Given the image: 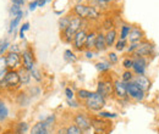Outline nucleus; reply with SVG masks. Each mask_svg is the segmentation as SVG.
Segmentation results:
<instances>
[{
	"mask_svg": "<svg viewBox=\"0 0 159 134\" xmlns=\"http://www.w3.org/2000/svg\"><path fill=\"white\" fill-rule=\"evenodd\" d=\"M74 14L82 19L94 21L99 17V10L96 6H88L83 4H76L74 7Z\"/></svg>",
	"mask_w": 159,
	"mask_h": 134,
	"instance_id": "nucleus-1",
	"label": "nucleus"
},
{
	"mask_svg": "<svg viewBox=\"0 0 159 134\" xmlns=\"http://www.w3.org/2000/svg\"><path fill=\"white\" fill-rule=\"evenodd\" d=\"M84 105L91 111H100L105 106V97L102 96L97 92L92 93V95L84 101Z\"/></svg>",
	"mask_w": 159,
	"mask_h": 134,
	"instance_id": "nucleus-2",
	"label": "nucleus"
},
{
	"mask_svg": "<svg viewBox=\"0 0 159 134\" xmlns=\"http://www.w3.org/2000/svg\"><path fill=\"white\" fill-rule=\"evenodd\" d=\"M81 26H82V19H80L77 16H74L71 19L69 27L64 31V37L66 39V41H72L74 40V37L81 29Z\"/></svg>",
	"mask_w": 159,
	"mask_h": 134,
	"instance_id": "nucleus-3",
	"label": "nucleus"
},
{
	"mask_svg": "<svg viewBox=\"0 0 159 134\" xmlns=\"http://www.w3.org/2000/svg\"><path fill=\"white\" fill-rule=\"evenodd\" d=\"M97 93H99L102 96L110 97L111 94H114V82L109 78H104L98 82V87H97Z\"/></svg>",
	"mask_w": 159,
	"mask_h": 134,
	"instance_id": "nucleus-4",
	"label": "nucleus"
},
{
	"mask_svg": "<svg viewBox=\"0 0 159 134\" xmlns=\"http://www.w3.org/2000/svg\"><path fill=\"white\" fill-rule=\"evenodd\" d=\"M126 88H127V96L134 99L135 101H142L144 99V94L146 93L139 88L134 80L126 83Z\"/></svg>",
	"mask_w": 159,
	"mask_h": 134,
	"instance_id": "nucleus-5",
	"label": "nucleus"
},
{
	"mask_svg": "<svg viewBox=\"0 0 159 134\" xmlns=\"http://www.w3.org/2000/svg\"><path fill=\"white\" fill-rule=\"evenodd\" d=\"M154 53V45L147 40L144 41H141L136 49V51L132 54L134 56H142V58H147V56H151L153 55Z\"/></svg>",
	"mask_w": 159,
	"mask_h": 134,
	"instance_id": "nucleus-6",
	"label": "nucleus"
},
{
	"mask_svg": "<svg viewBox=\"0 0 159 134\" xmlns=\"http://www.w3.org/2000/svg\"><path fill=\"white\" fill-rule=\"evenodd\" d=\"M2 83H4L6 87H10V88H15V87H17V85L21 83L19 71H15V70L7 71L6 75H5L4 80H2Z\"/></svg>",
	"mask_w": 159,
	"mask_h": 134,
	"instance_id": "nucleus-7",
	"label": "nucleus"
},
{
	"mask_svg": "<svg viewBox=\"0 0 159 134\" xmlns=\"http://www.w3.org/2000/svg\"><path fill=\"white\" fill-rule=\"evenodd\" d=\"M147 70V60L146 58L142 56H134V66H132V71L136 76H142L144 75Z\"/></svg>",
	"mask_w": 159,
	"mask_h": 134,
	"instance_id": "nucleus-8",
	"label": "nucleus"
},
{
	"mask_svg": "<svg viewBox=\"0 0 159 134\" xmlns=\"http://www.w3.org/2000/svg\"><path fill=\"white\" fill-rule=\"evenodd\" d=\"M114 94L119 99H127V88H126V83H124L122 80L116 79L114 80Z\"/></svg>",
	"mask_w": 159,
	"mask_h": 134,
	"instance_id": "nucleus-9",
	"label": "nucleus"
},
{
	"mask_svg": "<svg viewBox=\"0 0 159 134\" xmlns=\"http://www.w3.org/2000/svg\"><path fill=\"white\" fill-rule=\"evenodd\" d=\"M22 65H23V68L30 72L34 68V60H33V54L31 50L22 51Z\"/></svg>",
	"mask_w": 159,
	"mask_h": 134,
	"instance_id": "nucleus-10",
	"label": "nucleus"
},
{
	"mask_svg": "<svg viewBox=\"0 0 159 134\" xmlns=\"http://www.w3.org/2000/svg\"><path fill=\"white\" fill-rule=\"evenodd\" d=\"M5 60H6V66L11 70H15L20 66L21 63V56L19 53H14V51H10L6 56H5Z\"/></svg>",
	"mask_w": 159,
	"mask_h": 134,
	"instance_id": "nucleus-11",
	"label": "nucleus"
},
{
	"mask_svg": "<svg viewBox=\"0 0 159 134\" xmlns=\"http://www.w3.org/2000/svg\"><path fill=\"white\" fill-rule=\"evenodd\" d=\"M86 40H87V32L84 29H80L74 37V46L77 50H82L86 46Z\"/></svg>",
	"mask_w": 159,
	"mask_h": 134,
	"instance_id": "nucleus-12",
	"label": "nucleus"
},
{
	"mask_svg": "<svg viewBox=\"0 0 159 134\" xmlns=\"http://www.w3.org/2000/svg\"><path fill=\"white\" fill-rule=\"evenodd\" d=\"M134 82L139 85L144 93L148 92V90L151 89V85H152L151 79L147 76H144V75H142V76H135L134 77Z\"/></svg>",
	"mask_w": 159,
	"mask_h": 134,
	"instance_id": "nucleus-13",
	"label": "nucleus"
},
{
	"mask_svg": "<svg viewBox=\"0 0 159 134\" xmlns=\"http://www.w3.org/2000/svg\"><path fill=\"white\" fill-rule=\"evenodd\" d=\"M75 123L81 131H88L91 128V122L83 114H77L75 116Z\"/></svg>",
	"mask_w": 159,
	"mask_h": 134,
	"instance_id": "nucleus-14",
	"label": "nucleus"
},
{
	"mask_svg": "<svg viewBox=\"0 0 159 134\" xmlns=\"http://www.w3.org/2000/svg\"><path fill=\"white\" fill-rule=\"evenodd\" d=\"M129 40H130V43L131 44H139L141 41H143L142 39H143V32L137 28V27H135V28H132L131 29V32H130V34H129Z\"/></svg>",
	"mask_w": 159,
	"mask_h": 134,
	"instance_id": "nucleus-15",
	"label": "nucleus"
},
{
	"mask_svg": "<svg viewBox=\"0 0 159 134\" xmlns=\"http://www.w3.org/2000/svg\"><path fill=\"white\" fill-rule=\"evenodd\" d=\"M49 133V126L45 123V121H42L36 123L33 127H32V131L31 134H48Z\"/></svg>",
	"mask_w": 159,
	"mask_h": 134,
	"instance_id": "nucleus-16",
	"label": "nucleus"
},
{
	"mask_svg": "<svg viewBox=\"0 0 159 134\" xmlns=\"http://www.w3.org/2000/svg\"><path fill=\"white\" fill-rule=\"evenodd\" d=\"M94 49H96L97 51H105V50L108 49L107 40H105V34H103V33H98V34H97Z\"/></svg>",
	"mask_w": 159,
	"mask_h": 134,
	"instance_id": "nucleus-17",
	"label": "nucleus"
},
{
	"mask_svg": "<svg viewBox=\"0 0 159 134\" xmlns=\"http://www.w3.org/2000/svg\"><path fill=\"white\" fill-rule=\"evenodd\" d=\"M116 38H118V33H116V31H115L114 28L110 29V31H108V32L105 33V40H107L108 48L113 46V45L116 43Z\"/></svg>",
	"mask_w": 159,
	"mask_h": 134,
	"instance_id": "nucleus-18",
	"label": "nucleus"
},
{
	"mask_svg": "<svg viewBox=\"0 0 159 134\" xmlns=\"http://www.w3.org/2000/svg\"><path fill=\"white\" fill-rule=\"evenodd\" d=\"M97 34L96 32H91V33H87V40H86V49L87 50H92L94 46H96V39H97Z\"/></svg>",
	"mask_w": 159,
	"mask_h": 134,
	"instance_id": "nucleus-19",
	"label": "nucleus"
},
{
	"mask_svg": "<svg viewBox=\"0 0 159 134\" xmlns=\"http://www.w3.org/2000/svg\"><path fill=\"white\" fill-rule=\"evenodd\" d=\"M19 75H20V80L22 84H28L30 83V79H31V72L25 70L23 67L19 70Z\"/></svg>",
	"mask_w": 159,
	"mask_h": 134,
	"instance_id": "nucleus-20",
	"label": "nucleus"
},
{
	"mask_svg": "<svg viewBox=\"0 0 159 134\" xmlns=\"http://www.w3.org/2000/svg\"><path fill=\"white\" fill-rule=\"evenodd\" d=\"M131 29H132L131 26H129V24H122L121 28H120V39L126 40V39L129 38V34H130Z\"/></svg>",
	"mask_w": 159,
	"mask_h": 134,
	"instance_id": "nucleus-21",
	"label": "nucleus"
},
{
	"mask_svg": "<svg viewBox=\"0 0 159 134\" xmlns=\"http://www.w3.org/2000/svg\"><path fill=\"white\" fill-rule=\"evenodd\" d=\"M96 68L99 71V72H108L110 68H111V65L110 62H105V61H100V62H97L96 63Z\"/></svg>",
	"mask_w": 159,
	"mask_h": 134,
	"instance_id": "nucleus-22",
	"label": "nucleus"
},
{
	"mask_svg": "<svg viewBox=\"0 0 159 134\" xmlns=\"http://www.w3.org/2000/svg\"><path fill=\"white\" fill-rule=\"evenodd\" d=\"M64 58H65V61H67V62H70V63H74V62L77 61V56H76L75 53L71 51V50H65V51H64Z\"/></svg>",
	"mask_w": 159,
	"mask_h": 134,
	"instance_id": "nucleus-23",
	"label": "nucleus"
},
{
	"mask_svg": "<svg viewBox=\"0 0 159 134\" xmlns=\"http://www.w3.org/2000/svg\"><path fill=\"white\" fill-rule=\"evenodd\" d=\"M22 16H23V11L21 12V14H19L17 16H15V17H12V19H11V22H10V29H9V32L11 33L17 26H19V23H20L21 19H22Z\"/></svg>",
	"mask_w": 159,
	"mask_h": 134,
	"instance_id": "nucleus-24",
	"label": "nucleus"
},
{
	"mask_svg": "<svg viewBox=\"0 0 159 134\" xmlns=\"http://www.w3.org/2000/svg\"><path fill=\"white\" fill-rule=\"evenodd\" d=\"M71 19L72 17H70V16H65V17H61L59 21V26H60V29L64 32L67 27H69V24H70V22H71Z\"/></svg>",
	"mask_w": 159,
	"mask_h": 134,
	"instance_id": "nucleus-25",
	"label": "nucleus"
},
{
	"mask_svg": "<svg viewBox=\"0 0 159 134\" xmlns=\"http://www.w3.org/2000/svg\"><path fill=\"white\" fill-rule=\"evenodd\" d=\"M9 115V111H7V107L5 106V104L0 100V122H2V121H5L6 119V117Z\"/></svg>",
	"mask_w": 159,
	"mask_h": 134,
	"instance_id": "nucleus-26",
	"label": "nucleus"
},
{
	"mask_svg": "<svg viewBox=\"0 0 159 134\" xmlns=\"http://www.w3.org/2000/svg\"><path fill=\"white\" fill-rule=\"evenodd\" d=\"M134 73H132V71L130 70H125V72L122 73V76H121V80L124 82V83H129V82H131V80H134Z\"/></svg>",
	"mask_w": 159,
	"mask_h": 134,
	"instance_id": "nucleus-27",
	"label": "nucleus"
},
{
	"mask_svg": "<svg viewBox=\"0 0 159 134\" xmlns=\"http://www.w3.org/2000/svg\"><path fill=\"white\" fill-rule=\"evenodd\" d=\"M91 95H92V93L89 90H86V89H80L77 92V96H79L80 100H84L86 101Z\"/></svg>",
	"mask_w": 159,
	"mask_h": 134,
	"instance_id": "nucleus-28",
	"label": "nucleus"
},
{
	"mask_svg": "<svg viewBox=\"0 0 159 134\" xmlns=\"http://www.w3.org/2000/svg\"><path fill=\"white\" fill-rule=\"evenodd\" d=\"M122 66L125 70H132V66H134V58H125L122 61Z\"/></svg>",
	"mask_w": 159,
	"mask_h": 134,
	"instance_id": "nucleus-29",
	"label": "nucleus"
},
{
	"mask_svg": "<svg viewBox=\"0 0 159 134\" xmlns=\"http://www.w3.org/2000/svg\"><path fill=\"white\" fill-rule=\"evenodd\" d=\"M28 129V124L26 122H21L17 124V128H16V134H25Z\"/></svg>",
	"mask_w": 159,
	"mask_h": 134,
	"instance_id": "nucleus-30",
	"label": "nucleus"
},
{
	"mask_svg": "<svg viewBox=\"0 0 159 134\" xmlns=\"http://www.w3.org/2000/svg\"><path fill=\"white\" fill-rule=\"evenodd\" d=\"M66 134H82V131L77 126L72 124V126H69L66 128Z\"/></svg>",
	"mask_w": 159,
	"mask_h": 134,
	"instance_id": "nucleus-31",
	"label": "nucleus"
},
{
	"mask_svg": "<svg viewBox=\"0 0 159 134\" xmlns=\"http://www.w3.org/2000/svg\"><path fill=\"white\" fill-rule=\"evenodd\" d=\"M115 49H116L118 51H124V50L126 49V40H122V39L116 40V43H115Z\"/></svg>",
	"mask_w": 159,
	"mask_h": 134,
	"instance_id": "nucleus-32",
	"label": "nucleus"
},
{
	"mask_svg": "<svg viewBox=\"0 0 159 134\" xmlns=\"http://www.w3.org/2000/svg\"><path fill=\"white\" fill-rule=\"evenodd\" d=\"M98 116L100 118H116L118 117V114H114V112H103V111H99L98 112Z\"/></svg>",
	"mask_w": 159,
	"mask_h": 134,
	"instance_id": "nucleus-33",
	"label": "nucleus"
},
{
	"mask_svg": "<svg viewBox=\"0 0 159 134\" xmlns=\"http://www.w3.org/2000/svg\"><path fill=\"white\" fill-rule=\"evenodd\" d=\"M10 12H11V15H12V16H17L19 14L22 12L21 6L20 5H16V4H12V6H11V9H10Z\"/></svg>",
	"mask_w": 159,
	"mask_h": 134,
	"instance_id": "nucleus-34",
	"label": "nucleus"
},
{
	"mask_svg": "<svg viewBox=\"0 0 159 134\" xmlns=\"http://www.w3.org/2000/svg\"><path fill=\"white\" fill-rule=\"evenodd\" d=\"M17 101H19V104H20L21 106H26V105L30 102V97H27L26 94H20Z\"/></svg>",
	"mask_w": 159,
	"mask_h": 134,
	"instance_id": "nucleus-35",
	"label": "nucleus"
},
{
	"mask_svg": "<svg viewBox=\"0 0 159 134\" xmlns=\"http://www.w3.org/2000/svg\"><path fill=\"white\" fill-rule=\"evenodd\" d=\"M28 29H30V23H28V22L23 23V24H22V27H21V29H20V38L21 39L25 38V32H26V31H28Z\"/></svg>",
	"mask_w": 159,
	"mask_h": 134,
	"instance_id": "nucleus-36",
	"label": "nucleus"
},
{
	"mask_svg": "<svg viewBox=\"0 0 159 134\" xmlns=\"http://www.w3.org/2000/svg\"><path fill=\"white\" fill-rule=\"evenodd\" d=\"M31 77H33L37 82H40L42 80V77H40V73H39V71H37L36 68H33L32 71H31Z\"/></svg>",
	"mask_w": 159,
	"mask_h": 134,
	"instance_id": "nucleus-37",
	"label": "nucleus"
},
{
	"mask_svg": "<svg viewBox=\"0 0 159 134\" xmlns=\"http://www.w3.org/2000/svg\"><path fill=\"white\" fill-rule=\"evenodd\" d=\"M109 61H110V65H114V63H116L118 61H119V58L116 56V54L115 53H109Z\"/></svg>",
	"mask_w": 159,
	"mask_h": 134,
	"instance_id": "nucleus-38",
	"label": "nucleus"
},
{
	"mask_svg": "<svg viewBox=\"0 0 159 134\" xmlns=\"http://www.w3.org/2000/svg\"><path fill=\"white\" fill-rule=\"evenodd\" d=\"M6 68H7L6 60H5V58H0V73L1 72H6Z\"/></svg>",
	"mask_w": 159,
	"mask_h": 134,
	"instance_id": "nucleus-39",
	"label": "nucleus"
},
{
	"mask_svg": "<svg viewBox=\"0 0 159 134\" xmlns=\"http://www.w3.org/2000/svg\"><path fill=\"white\" fill-rule=\"evenodd\" d=\"M9 45H10V44H9V41H7V40H4V41H2V44L0 45V54H4V53H5V50L9 48Z\"/></svg>",
	"mask_w": 159,
	"mask_h": 134,
	"instance_id": "nucleus-40",
	"label": "nucleus"
},
{
	"mask_svg": "<svg viewBox=\"0 0 159 134\" xmlns=\"http://www.w3.org/2000/svg\"><path fill=\"white\" fill-rule=\"evenodd\" d=\"M65 94H66V97H67V100H72L74 99V92L70 89V88H66L65 89Z\"/></svg>",
	"mask_w": 159,
	"mask_h": 134,
	"instance_id": "nucleus-41",
	"label": "nucleus"
},
{
	"mask_svg": "<svg viewBox=\"0 0 159 134\" xmlns=\"http://www.w3.org/2000/svg\"><path fill=\"white\" fill-rule=\"evenodd\" d=\"M139 44H131L126 50H127V53L129 54H134L135 51H136V49H137V46H139Z\"/></svg>",
	"mask_w": 159,
	"mask_h": 134,
	"instance_id": "nucleus-42",
	"label": "nucleus"
},
{
	"mask_svg": "<svg viewBox=\"0 0 159 134\" xmlns=\"http://www.w3.org/2000/svg\"><path fill=\"white\" fill-rule=\"evenodd\" d=\"M37 7H38V0H34V1H32V2L30 4L28 10H30V11H34Z\"/></svg>",
	"mask_w": 159,
	"mask_h": 134,
	"instance_id": "nucleus-43",
	"label": "nucleus"
},
{
	"mask_svg": "<svg viewBox=\"0 0 159 134\" xmlns=\"http://www.w3.org/2000/svg\"><path fill=\"white\" fill-rule=\"evenodd\" d=\"M67 102H69V105H70L71 107H79V104H77L76 101H74V99H72V100H67Z\"/></svg>",
	"mask_w": 159,
	"mask_h": 134,
	"instance_id": "nucleus-44",
	"label": "nucleus"
},
{
	"mask_svg": "<svg viewBox=\"0 0 159 134\" xmlns=\"http://www.w3.org/2000/svg\"><path fill=\"white\" fill-rule=\"evenodd\" d=\"M84 55H86V58H92L93 56H94V54H93V51H92V50H87Z\"/></svg>",
	"mask_w": 159,
	"mask_h": 134,
	"instance_id": "nucleus-45",
	"label": "nucleus"
},
{
	"mask_svg": "<svg viewBox=\"0 0 159 134\" xmlns=\"http://www.w3.org/2000/svg\"><path fill=\"white\" fill-rule=\"evenodd\" d=\"M12 4H16V5H23L25 4V0H12Z\"/></svg>",
	"mask_w": 159,
	"mask_h": 134,
	"instance_id": "nucleus-46",
	"label": "nucleus"
},
{
	"mask_svg": "<svg viewBox=\"0 0 159 134\" xmlns=\"http://www.w3.org/2000/svg\"><path fill=\"white\" fill-rule=\"evenodd\" d=\"M47 4V0H38V7H43Z\"/></svg>",
	"mask_w": 159,
	"mask_h": 134,
	"instance_id": "nucleus-47",
	"label": "nucleus"
},
{
	"mask_svg": "<svg viewBox=\"0 0 159 134\" xmlns=\"http://www.w3.org/2000/svg\"><path fill=\"white\" fill-rule=\"evenodd\" d=\"M58 134H66V129H59Z\"/></svg>",
	"mask_w": 159,
	"mask_h": 134,
	"instance_id": "nucleus-48",
	"label": "nucleus"
},
{
	"mask_svg": "<svg viewBox=\"0 0 159 134\" xmlns=\"http://www.w3.org/2000/svg\"><path fill=\"white\" fill-rule=\"evenodd\" d=\"M107 2H111V1H114V0H105Z\"/></svg>",
	"mask_w": 159,
	"mask_h": 134,
	"instance_id": "nucleus-49",
	"label": "nucleus"
},
{
	"mask_svg": "<svg viewBox=\"0 0 159 134\" xmlns=\"http://www.w3.org/2000/svg\"><path fill=\"white\" fill-rule=\"evenodd\" d=\"M49 1H52V0H47V2H49Z\"/></svg>",
	"mask_w": 159,
	"mask_h": 134,
	"instance_id": "nucleus-50",
	"label": "nucleus"
}]
</instances>
